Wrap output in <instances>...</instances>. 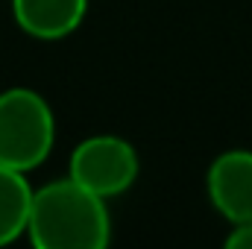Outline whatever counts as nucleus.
<instances>
[{
	"instance_id": "nucleus-1",
	"label": "nucleus",
	"mask_w": 252,
	"mask_h": 249,
	"mask_svg": "<svg viewBox=\"0 0 252 249\" xmlns=\"http://www.w3.org/2000/svg\"><path fill=\"white\" fill-rule=\"evenodd\" d=\"M27 238L38 249H103L112 238L106 199L70 176L47 182L32 193Z\"/></svg>"
},
{
	"instance_id": "nucleus-2",
	"label": "nucleus",
	"mask_w": 252,
	"mask_h": 249,
	"mask_svg": "<svg viewBox=\"0 0 252 249\" xmlns=\"http://www.w3.org/2000/svg\"><path fill=\"white\" fill-rule=\"evenodd\" d=\"M56 144V118L50 103L24 85L0 94V164L21 173L47 161Z\"/></svg>"
},
{
	"instance_id": "nucleus-3",
	"label": "nucleus",
	"mask_w": 252,
	"mask_h": 249,
	"mask_svg": "<svg viewBox=\"0 0 252 249\" xmlns=\"http://www.w3.org/2000/svg\"><path fill=\"white\" fill-rule=\"evenodd\" d=\"M138 170L141 164L135 147L118 135H91L79 141L67 164V176L73 182H79L103 199L121 196L124 190H129L138 179Z\"/></svg>"
},
{
	"instance_id": "nucleus-4",
	"label": "nucleus",
	"mask_w": 252,
	"mask_h": 249,
	"mask_svg": "<svg viewBox=\"0 0 252 249\" xmlns=\"http://www.w3.org/2000/svg\"><path fill=\"white\" fill-rule=\"evenodd\" d=\"M205 190L214 211L232 226L252 223V150L220 153L208 164Z\"/></svg>"
},
{
	"instance_id": "nucleus-5",
	"label": "nucleus",
	"mask_w": 252,
	"mask_h": 249,
	"mask_svg": "<svg viewBox=\"0 0 252 249\" xmlns=\"http://www.w3.org/2000/svg\"><path fill=\"white\" fill-rule=\"evenodd\" d=\"M85 12L88 0H12L15 24L38 41L67 38L79 30Z\"/></svg>"
},
{
	"instance_id": "nucleus-6",
	"label": "nucleus",
	"mask_w": 252,
	"mask_h": 249,
	"mask_svg": "<svg viewBox=\"0 0 252 249\" xmlns=\"http://www.w3.org/2000/svg\"><path fill=\"white\" fill-rule=\"evenodd\" d=\"M32 193L35 190L27 182V173L0 164V247L27 235Z\"/></svg>"
},
{
	"instance_id": "nucleus-7",
	"label": "nucleus",
	"mask_w": 252,
	"mask_h": 249,
	"mask_svg": "<svg viewBox=\"0 0 252 249\" xmlns=\"http://www.w3.org/2000/svg\"><path fill=\"white\" fill-rule=\"evenodd\" d=\"M226 247L229 249H252V223H238L229 232Z\"/></svg>"
}]
</instances>
